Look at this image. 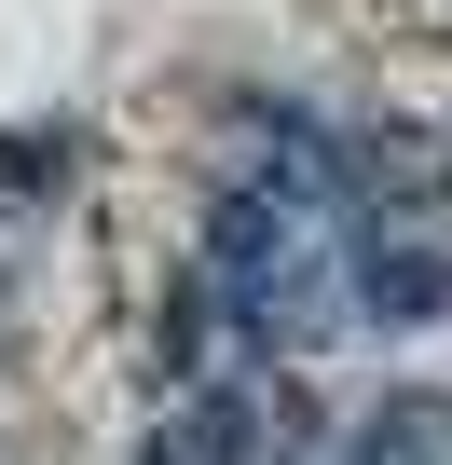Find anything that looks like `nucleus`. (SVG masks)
I'll return each instance as SVG.
<instances>
[{
	"label": "nucleus",
	"mask_w": 452,
	"mask_h": 465,
	"mask_svg": "<svg viewBox=\"0 0 452 465\" xmlns=\"http://www.w3.org/2000/svg\"><path fill=\"white\" fill-rule=\"evenodd\" d=\"M357 315H384V329L452 315V261H438V247H370V261H357Z\"/></svg>",
	"instance_id": "nucleus-1"
},
{
	"label": "nucleus",
	"mask_w": 452,
	"mask_h": 465,
	"mask_svg": "<svg viewBox=\"0 0 452 465\" xmlns=\"http://www.w3.org/2000/svg\"><path fill=\"white\" fill-rule=\"evenodd\" d=\"M357 465H452V397H397V411H370Z\"/></svg>",
	"instance_id": "nucleus-2"
},
{
	"label": "nucleus",
	"mask_w": 452,
	"mask_h": 465,
	"mask_svg": "<svg viewBox=\"0 0 452 465\" xmlns=\"http://www.w3.org/2000/svg\"><path fill=\"white\" fill-rule=\"evenodd\" d=\"M42 164H69V137H0V192H28Z\"/></svg>",
	"instance_id": "nucleus-3"
}]
</instances>
